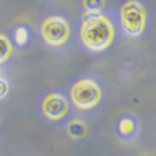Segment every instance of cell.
<instances>
[{
    "label": "cell",
    "mask_w": 156,
    "mask_h": 156,
    "mask_svg": "<svg viewBox=\"0 0 156 156\" xmlns=\"http://www.w3.org/2000/svg\"><path fill=\"white\" fill-rule=\"evenodd\" d=\"M81 40L93 51L106 49L114 39V28L108 18L100 14L84 15L81 27Z\"/></svg>",
    "instance_id": "obj_1"
},
{
    "label": "cell",
    "mask_w": 156,
    "mask_h": 156,
    "mask_svg": "<svg viewBox=\"0 0 156 156\" xmlns=\"http://www.w3.org/2000/svg\"><path fill=\"white\" fill-rule=\"evenodd\" d=\"M100 87L93 80H80L71 89V99L79 109H90L95 106L100 101Z\"/></svg>",
    "instance_id": "obj_2"
},
{
    "label": "cell",
    "mask_w": 156,
    "mask_h": 156,
    "mask_svg": "<svg viewBox=\"0 0 156 156\" xmlns=\"http://www.w3.org/2000/svg\"><path fill=\"white\" fill-rule=\"evenodd\" d=\"M121 24L124 30L131 36H137L145 28V11L141 4L136 2H129L122 5L121 11Z\"/></svg>",
    "instance_id": "obj_3"
},
{
    "label": "cell",
    "mask_w": 156,
    "mask_h": 156,
    "mask_svg": "<svg viewBox=\"0 0 156 156\" xmlns=\"http://www.w3.org/2000/svg\"><path fill=\"white\" fill-rule=\"evenodd\" d=\"M69 34L68 23L59 16H50L41 25V35L49 45L58 46L64 44L68 40Z\"/></svg>",
    "instance_id": "obj_4"
},
{
    "label": "cell",
    "mask_w": 156,
    "mask_h": 156,
    "mask_svg": "<svg viewBox=\"0 0 156 156\" xmlns=\"http://www.w3.org/2000/svg\"><path fill=\"white\" fill-rule=\"evenodd\" d=\"M69 110V104L62 95L50 94L43 101V111L48 116V119L59 120L64 118Z\"/></svg>",
    "instance_id": "obj_5"
},
{
    "label": "cell",
    "mask_w": 156,
    "mask_h": 156,
    "mask_svg": "<svg viewBox=\"0 0 156 156\" xmlns=\"http://www.w3.org/2000/svg\"><path fill=\"white\" fill-rule=\"evenodd\" d=\"M68 133L74 139H80L86 134V125L80 120H73L68 125Z\"/></svg>",
    "instance_id": "obj_6"
},
{
    "label": "cell",
    "mask_w": 156,
    "mask_h": 156,
    "mask_svg": "<svg viewBox=\"0 0 156 156\" xmlns=\"http://www.w3.org/2000/svg\"><path fill=\"white\" fill-rule=\"evenodd\" d=\"M11 51H12V46L11 43L9 41V39L0 34V62L5 61L10 55H11Z\"/></svg>",
    "instance_id": "obj_7"
},
{
    "label": "cell",
    "mask_w": 156,
    "mask_h": 156,
    "mask_svg": "<svg viewBox=\"0 0 156 156\" xmlns=\"http://www.w3.org/2000/svg\"><path fill=\"white\" fill-rule=\"evenodd\" d=\"M135 127H136V124H135L134 120L122 119L119 122V133L121 135H124V136H129V135H131L135 131Z\"/></svg>",
    "instance_id": "obj_8"
},
{
    "label": "cell",
    "mask_w": 156,
    "mask_h": 156,
    "mask_svg": "<svg viewBox=\"0 0 156 156\" xmlns=\"http://www.w3.org/2000/svg\"><path fill=\"white\" fill-rule=\"evenodd\" d=\"M83 5L85 6L89 14H99V11L105 5V3L101 2V0H90V2H84Z\"/></svg>",
    "instance_id": "obj_9"
},
{
    "label": "cell",
    "mask_w": 156,
    "mask_h": 156,
    "mask_svg": "<svg viewBox=\"0 0 156 156\" xmlns=\"http://www.w3.org/2000/svg\"><path fill=\"white\" fill-rule=\"evenodd\" d=\"M15 39H16V43L19 45H24L28 40V33L24 28H19L15 33Z\"/></svg>",
    "instance_id": "obj_10"
},
{
    "label": "cell",
    "mask_w": 156,
    "mask_h": 156,
    "mask_svg": "<svg viewBox=\"0 0 156 156\" xmlns=\"http://www.w3.org/2000/svg\"><path fill=\"white\" fill-rule=\"evenodd\" d=\"M9 91V85L5 80H2L0 79V99L4 98Z\"/></svg>",
    "instance_id": "obj_11"
}]
</instances>
